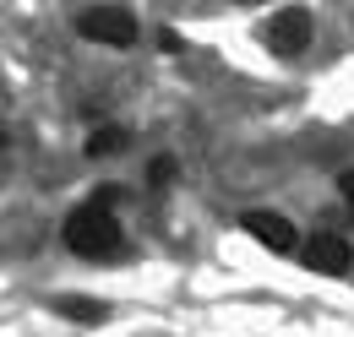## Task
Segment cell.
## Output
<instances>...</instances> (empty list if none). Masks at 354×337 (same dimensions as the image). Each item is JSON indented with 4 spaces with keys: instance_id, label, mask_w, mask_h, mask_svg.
I'll return each mask as SVG.
<instances>
[{
    "instance_id": "obj_1",
    "label": "cell",
    "mask_w": 354,
    "mask_h": 337,
    "mask_svg": "<svg viewBox=\"0 0 354 337\" xmlns=\"http://www.w3.org/2000/svg\"><path fill=\"white\" fill-rule=\"evenodd\" d=\"M66 245L77 256H88V261H104V256L120 251V223H115V212L104 207V202H88V207H77L66 218Z\"/></svg>"
},
{
    "instance_id": "obj_2",
    "label": "cell",
    "mask_w": 354,
    "mask_h": 337,
    "mask_svg": "<svg viewBox=\"0 0 354 337\" xmlns=\"http://www.w3.org/2000/svg\"><path fill=\"white\" fill-rule=\"evenodd\" d=\"M82 39H98V44H136V17L126 6H98V11H82Z\"/></svg>"
},
{
    "instance_id": "obj_3",
    "label": "cell",
    "mask_w": 354,
    "mask_h": 337,
    "mask_svg": "<svg viewBox=\"0 0 354 337\" xmlns=\"http://www.w3.org/2000/svg\"><path fill=\"white\" fill-rule=\"evenodd\" d=\"M267 44H272V55H300V49L310 44V17L300 11V6L278 11L272 28H267Z\"/></svg>"
},
{
    "instance_id": "obj_4",
    "label": "cell",
    "mask_w": 354,
    "mask_h": 337,
    "mask_svg": "<svg viewBox=\"0 0 354 337\" xmlns=\"http://www.w3.org/2000/svg\"><path fill=\"white\" fill-rule=\"evenodd\" d=\"M306 261H310V272H327V278H344L354 267V251H349V240L344 234H316L306 245Z\"/></svg>"
},
{
    "instance_id": "obj_5",
    "label": "cell",
    "mask_w": 354,
    "mask_h": 337,
    "mask_svg": "<svg viewBox=\"0 0 354 337\" xmlns=\"http://www.w3.org/2000/svg\"><path fill=\"white\" fill-rule=\"evenodd\" d=\"M240 229L257 240V245H267V251H295V229H289V218H278V212H245L240 218Z\"/></svg>"
},
{
    "instance_id": "obj_6",
    "label": "cell",
    "mask_w": 354,
    "mask_h": 337,
    "mask_svg": "<svg viewBox=\"0 0 354 337\" xmlns=\"http://www.w3.org/2000/svg\"><path fill=\"white\" fill-rule=\"evenodd\" d=\"M55 310L60 316H71V321H82V327H98L109 310H104V299H82V294H60L55 299Z\"/></svg>"
},
{
    "instance_id": "obj_7",
    "label": "cell",
    "mask_w": 354,
    "mask_h": 337,
    "mask_svg": "<svg viewBox=\"0 0 354 337\" xmlns=\"http://www.w3.org/2000/svg\"><path fill=\"white\" fill-rule=\"evenodd\" d=\"M88 153H93V158H115V153H126V131H120V126H98L88 136Z\"/></svg>"
},
{
    "instance_id": "obj_8",
    "label": "cell",
    "mask_w": 354,
    "mask_h": 337,
    "mask_svg": "<svg viewBox=\"0 0 354 337\" xmlns=\"http://www.w3.org/2000/svg\"><path fill=\"white\" fill-rule=\"evenodd\" d=\"M169 180H175V164H169V158H158V164H153V185H158V191H164V185H169Z\"/></svg>"
},
{
    "instance_id": "obj_9",
    "label": "cell",
    "mask_w": 354,
    "mask_h": 337,
    "mask_svg": "<svg viewBox=\"0 0 354 337\" xmlns=\"http://www.w3.org/2000/svg\"><path fill=\"white\" fill-rule=\"evenodd\" d=\"M338 185H344V202H349V212H354V174H344Z\"/></svg>"
}]
</instances>
